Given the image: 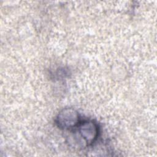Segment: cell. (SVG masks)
<instances>
[{
	"label": "cell",
	"mask_w": 157,
	"mask_h": 157,
	"mask_svg": "<svg viewBox=\"0 0 157 157\" xmlns=\"http://www.w3.org/2000/svg\"><path fill=\"white\" fill-rule=\"evenodd\" d=\"M78 121L77 112L72 109L63 110L56 118V123L62 128H70L75 126Z\"/></svg>",
	"instance_id": "1"
},
{
	"label": "cell",
	"mask_w": 157,
	"mask_h": 157,
	"mask_svg": "<svg viewBox=\"0 0 157 157\" xmlns=\"http://www.w3.org/2000/svg\"><path fill=\"white\" fill-rule=\"evenodd\" d=\"M79 132L86 143L90 144L97 138L98 128L94 122L87 121L83 122L80 124Z\"/></svg>",
	"instance_id": "2"
}]
</instances>
